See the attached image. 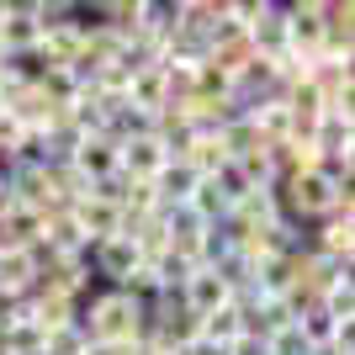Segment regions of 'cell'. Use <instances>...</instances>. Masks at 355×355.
<instances>
[{"instance_id": "1", "label": "cell", "mask_w": 355, "mask_h": 355, "mask_svg": "<svg viewBox=\"0 0 355 355\" xmlns=\"http://www.w3.org/2000/svg\"><path fill=\"white\" fill-rule=\"evenodd\" d=\"M80 334L90 345H138L144 334V308L133 297H122L117 286H96V292L80 302Z\"/></svg>"}, {"instance_id": "2", "label": "cell", "mask_w": 355, "mask_h": 355, "mask_svg": "<svg viewBox=\"0 0 355 355\" xmlns=\"http://www.w3.org/2000/svg\"><path fill=\"white\" fill-rule=\"evenodd\" d=\"M6 196H11V207H27V212H37V218L64 212L48 164H11V170H6Z\"/></svg>"}, {"instance_id": "3", "label": "cell", "mask_w": 355, "mask_h": 355, "mask_svg": "<svg viewBox=\"0 0 355 355\" xmlns=\"http://www.w3.org/2000/svg\"><path fill=\"white\" fill-rule=\"evenodd\" d=\"M85 266H90V276H96V286H122L138 266H144V260H138L133 239L117 234V239H101V244H90V250H85Z\"/></svg>"}, {"instance_id": "4", "label": "cell", "mask_w": 355, "mask_h": 355, "mask_svg": "<svg viewBox=\"0 0 355 355\" xmlns=\"http://www.w3.org/2000/svg\"><path fill=\"white\" fill-rule=\"evenodd\" d=\"M32 292H59V297H74V302H85L96 292V276H90L85 254H64V260H43L37 270V286Z\"/></svg>"}, {"instance_id": "5", "label": "cell", "mask_w": 355, "mask_h": 355, "mask_svg": "<svg viewBox=\"0 0 355 355\" xmlns=\"http://www.w3.org/2000/svg\"><path fill=\"white\" fill-rule=\"evenodd\" d=\"M286 16V53H318L324 48V16H318V0H282Z\"/></svg>"}, {"instance_id": "6", "label": "cell", "mask_w": 355, "mask_h": 355, "mask_svg": "<svg viewBox=\"0 0 355 355\" xmlns=\"http://www.w3.org/2000/svg\"><path fill=\"white\" fill-rule=\"evenodd\" d=\"M164 164H170V148H164L154 133L117 144V175H128V180H154Z\"/></svg>"}, {"instance_id": "7", "label": "cell", "mask_w": 355, "mask_h": 355, "mask_svg": "<svg viewBox=\"0 0 355 355\" xmlns=\"http://www.w3.org/2000/svg\"><path fill=\"white\" fill-rule=\"evenodd\" d=\"M302 250L355 266V223H345V218H324V223H313L308 234H302Z\"/></svg>"}, {"instance_id": "8", "label": "cell", "mask_w": 355, "mask_h": 355, "mask_svg": "<svg viewBox=\"0 0 355 355\" xmlns=\"http://www.w3.org/2000/svg\"><path fill=\"white\" fill-rule=\"evenodd\" d=\"M37 43H43V27L32 21V0H11L6 21H0V53L16 59V53H32Z\"/></svg>"}, {"instance_id": "9", "label": "cell", "mask_w": 355, "mask_h": 355, "mask_svg": "<svg viewBox=\"0 0 355 355\" xmlns=\"http://www.w3.org/2000/svg\"><path fill=\"white\" fill-rule=\"evenodd\" d=\"M90 239L80 234V223H74V212H53V218H43V239H37V254L43 260H64V254H85Z\"/></svg>"}, {"instance_id": "10", "label": "cell", "mask_w": 355, "mask_h": 355, "mask_svg": "<svg viewBox=\"0 0 355 355\" xmlns=\"http://www.w3.org/2000/svg\"><path fill=\"white\" fill-rule=\"evenodd\" d=\"M69 212H74V223H80V234H85L90 244L122 234V207H117V202H106V196H96V191H90L85 202H74Z\"/></svg>"}, {"instance_id": "11", "label": "cell", "mask_w": 355, "mask_h": 355, "mask_svg": "<svg viewBox=\"0 0 355 355\" xmlns=\"http://www.w3.org/2000/svg\"><path fill=\"white\" fill-rule=\"evenodd\" d=\"M313 148H318V164L324 159H355V117H340V112H324L318 117V128H313L308 138Z\"/></svg>"}, {"instance_id": "12", "label": "cell", "mask_w": 355, "mask_h": 355, "mask_svg": "<svg viewBox=\"0 0 355 355\" xmlns=\"http://www.w3.org/2000/svg\"><path fill=\"white\" fill-rule=\"evenodd\" d=\"M228 297H234V292H228V282H223L212 266H196V270H191V282L180 286V302H186V313H196V318L218 313Z\"/></svg>"}, {"instance_id": "13", "label": "cell", "mask_w": 355, "mask_h": 355, "mask_svg": "<svg viewBox=\"0 0 355 355\" xmlns=\"http://www.w3.org/2000/svg\"><path fill=\"white\" fill-rule=\"evenodd\" d=\"M128 106L133 112H159V106H170V85H164V64H144V69L128 74Z\"/></svg>"}, {"instance_id": "14", "label": "cell", "mask_w": 355, "mask_h": 355, "mask_svg": "<svg viewBox=\"0 0 355 355\" xmlns=\"http://www.w3.org/2000/svg\"><path fill=\"white\" fill-rule=\"evenodd\" d=\"M69 164L90 180V186H101L106 175H117V144H112L106 133H96V138H85V144L69 154Z\"/></svg>"}, {"instance_id": "15", "label": "cell", "mask_w": 355, "mask_h": 355, "mask_svg": "<svg viewBox=\"0 0 355 355\" xmlns=\"http://www.w3.org/2000/svg\"><path fill=\"white\" fill-rule=\"evenodd\" d=\"M37 270H43V254L37 250H0V292L27 297L37 286Z\"/></svg>"}, {"instance_id": "16", "label": "cell", "mask_w": 355, "mask_h": 355, "mask_svg": "<svg viewBox=\"0 0 355 355\" xmlns=\"http://www.w3.org/2000/svg\"><path fill=\"white\" fill-rule=\"evenodd\" d=\"M244 117L254 122V133L266 138V144H286V138H292V112H286V101H282V96H266V101H260V106H250Z\"/></svg>"}, {"instance_id": "17", "label": "cell", "mask_w": 355, "mask_h": 355, "mask_svg": "<svg viewBox=\"0 0 355 355\" xmlns=\"http://www.w3.org/2000/svg\"><path fill=\"white\" fill-rule=\"evenodd\" d=\"M196 180H202V175H196L191 164L170 159V164H164V170H159V175H154V191H159V202H164V207H180V202H191Z\"/></svg>"}, {"instance_id": "18", "label": "cell", "mask_w": 355, "mask_h": 355, "mask_svg": "<svg viewBox=\"0 0 355 355\" xmlns=\"http://www.w3.org/2000/svg\"><path fill=\"white\" fill-rule=\"evenodd\" d=\"M218 144H223V154H228V159H244V154H254V148H270L266 138L254 133L250 117H234L228 128H218Z\"/></svg>"}, {"instance_id": "19", "label": "cell", "mask_w": 355, "mask_h": 355, "mask_svg": "<svg viewBox=\"0 0 355 355\" xmlns=\"http://www.w3.org/2000/svg\"><path fill=\"white\" fill-rule=\"evenodd\" d=\"M239 334H244V318H239L234 302H223L218 313H207V318H202V340H207V345H234Z\"/></svg>"}, {"instance_id": "20", "label": "cell", "mask_w": 355, "mask_h": 355, "mask_svg": "<svg viewBox=\"0 0 355 355\" xmlns=\"http://www.w3.org/2000/svg\"><path fill=\"white\" fill-rule=\"evenodd\" d=\"M0 340H6V350H11V355H43L48 334H43L37 324H32L27 313H21V318H16L11 329H0Z\"/></svg>"}, {"instance_id": "21", "label": "cell", "mask_w": 355, "mask_h": 355, "mask_svg": "<svg viewBox=\"0 0 355 355\" xmlns=\"http://www.w3.org/2000/svg\"><path fill=\"white\" fill-rule=\"evenodd\" d=\"M48 175H53V191H59V202H64V207H74V202H85V196L96 191V186H90V180L80 175V170H74L69 159H64V164H48Z\"/></svg>"}, {"instance_id": "22", "label": "cell", "mask_w": 355, "mask_h": 355, "mask_svg": "<svg viewBox=\"0 0 355 355\" xmlns=\"http://www.w3.org/2000/svg\"><path fill=\"white\" fill-rule=\"evenodd\" d=\"M297 334L308 340V350H329V345L340 340V324H334L324 308H313L308 318H297Z\"/></svg>"}, {"instance_id": "23", "label": "cell", "mask_w": 355, "mask_h": 355, "mask_svg": "<svg viewBox=\"0 0 355 355\" xmlns=\"http://www.w3.org/2000/svg\"><path fill=\"white\" fill-rule=\"evenodd\" d=\"M117 292H122V297H133L138 308H148V302H154V297H159L164 286H159V276H154V266H138L133 276H128V282L117 286Z\"/></svg>"}, {"instance_id": "24", "label": "cell", "mask_w": 355, "mask_h": 355, "mask_svg": "<svg viewBox=\"0 0 355 355\" xmlns=\"http://www.w3.org/2000/svg\"><path fill=\"white\" fill-rule=\"evenodd\" d=\"M85 350H90V340L80 334V324L53 329V334H48V345H43V355H85Z\"/></svg>"}, {"instance_id": "25", "label": "cell", "mask_w": 355, "mask_h": 355, "mask_svg": "<svg viewBox=\"0 0 355 355\" xmlns=\"http://www.w3.org/2000/svg\"><path fill=\"white\" fill-rule=\"evenodd\" d=\"M266 355H313V350H308V340H302L297 324H292V329H282V334H270V340H266Z\"/></svg>"}, {"instance_id": "26", "label": "cell", "mask_w": 355, "mask_h": 355, "mask_svg": "<svg viewBox=\"0 0 355 355\" xmlns=\"http://www.w3.org/2000/svg\"><path fill=\"white\" fill-rule=\"evenodd\" d=\"M16 318H21V297H11V292H0V329H11Z\"/></svg>"}, {"instance_id": "27", "label": "cell", "mask_w": 355, "mask_h": 355, "mask_svg": "<svg viewBox=\"0 0 355 355\" xmlns=\"http://www.w3.org/2000/svg\"><path fill=\"white\" fill-rule=\"evenodd\" d=\"M180 355H228V345H207V340H196L191 350H180Z\"/></svg>"}, {"instance_id": "28", "label": "cell", "mask_w": 355, "mask_h": 355, "mask_svg": "<svg viewBox=\"0 0 355 355\" xmlns=\"http://www.w3.org/2000/svg\"><path fill=\"white\" fill-rule=\"evenodd\" d=\"M85 355H128V345H90Z\"/></svg>"}, {"instance_id": "29", "label": "cell", "mask_w": 355, "mask_h": 355, "mask_svg": "<svg viewBox=\"0 0 355 355\" xmlns=\"http://www.w3.org/2000/svg\"><path fill=\"white\" fill-rule=\"evenodd\" d=\"M6 207H11V196H6V180H0V212H6Z\"/></svg>"}, {"instance_id": "30", "label": "cell", "mask_w": 355, "mask_h": 355, "mask_svg": "<svg viewBox=\"0 0 355 355\" xmlns=\"http://www.w3.org/2000/svg\"><path fill=\"white\" fill-rule=\"evenodd\" d=\"M313 355H340V350H313Z\"/></svg>"}, {"instance_id": "31", "label": "cell", "mask_w": 355, "mask_h": 355, "mask_svg": "<svg viewBox=\"0 0 355 355\" xmlns=\"http://www.w3.org/2000/svg\"><path fill=\"white\" fill-rule=\"evenodd\" d=\"M144 355H159V350H144Z\"/></svg>"}]
</instances>
